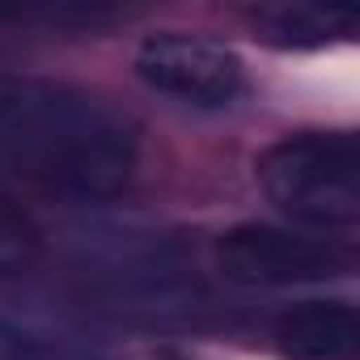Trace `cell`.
<instances>
[{"mask_svg": "<svg viewBox=\"0 0 360 360\" xmlns=\"http://www.w3.org/2000/svg\"><path fill=\"white\" fill-rule=\"evenodd\" d=\"M136 169L131 123L98 94L0 72V183L77 204L110 200Z\"/></svg>", "mask_w": 360, "mask_h": 360, "instance_id": "6da1fadb", "label": "cell"}, {"mask_svg": "<svg viewBox=\"0 0 360 360\" xmlns=\"http://www.w3.org/2000/svg\"><path fill=\"white\" fill-rule=\"evenodd\" d=\"M267 200L314 233H347L360 221V144L352 131L284 136L259 157Z\"/></svg>", "mask_w": 360, "mask_h": 360, "instance_id": "7a4b0ae2", "label": "cell"}, {"mask_svg": "<svg viewBox=\"0 0 360 360\" xmlns=\"http://www.w3.org/2000/svg\"><path fill=\"white\" fill-rule=\"evenodd\" d=\"M85 280L140 322H191L208 305L195 271L157 233H102L85 255Z\"/></svg>", "mask_w": 360, "mask_h": 360, "instance_id": "3957f363", "label": "cell"}, {"mask_svg": "<svg viewBox=\"0 0 360 360\" xmlns=\"http://www.w3.org/2000/svg\"><path fill=\"white\" fill-rule=\"evenodd\" d=\"M217 267L225 280L246 288H292L339 280L356 267V250L343 238L280 229V225H238L217 242Z\"/></svg>", "mask_w": 360, "mask_h": 360, "instance_id": "277c9868", "label": "cell"}, {"mask_svg": "<svg viewBox=\"0 0 360 360\" xmlns=\"http://www.w3.org/2000/svg\"><path fill=\"white\" fill-rule=\"evenodd\" d=\"M136 72L165 98L187 106H225L242 89V60L204 34L157 30L136 51Z\"/></svg>", "mask_w": 360, "mask_h": 360, "instance_id": "5b68a950", "label": "cell"}, {"mask_svg": "<svg viewBox=\"0 0 360 360\" xmlns=\"http://www.w3.org/2000/svg\"><path fill=\"white\" fill-rule=\"evenodd\" d=\"M0 360H115V352L89 318L26 297L0 305Z\"/></svg>", "mask_w": 360, "mask_h": 360, "instance_id": "8992f818", "label": "cell"}, {"mask_svg": "<svg viewBox=\"0 0 360 360\" xmlns=\"http://www.w3.org/2000/svg\"><path fill=\"white\" fill-rule=\"evenodd\" d=\"M284 360H360V318L352 301H301L276 318Z\"/></svg>", "mask_w": 360, "mask_h": 360, "instance_id": "52a82bcc", "label": "cell"}, {"mask_svg": "<svg viewBox=\"0 0 360 360\" xmlns=\"http://www.w3.org/2000/svg\"><path fill=\"white\" fill-rule=\"evenodd\" d=\"M259 34L271 47H326L339 43L356 30V13L347 9H318V5H280V9H263L255 18Z\"/></svg>", "mask_w": 360, "mask_h": 360, "instance_id": "ba28073f", "label": "cell"}, {"mask_svg": "<svg viewBox=\"0 0 360 360\" xmlns=\"http://www.w3.org/2000/svg\"><path fill=\"white\" fill-rule=\"evenodd\" d=\"M39 250H43V238H39L34 217L22 208L13 187L0 183V276H13V271L34 267Z\"/></svg>", "mask_w": 360, "mask_h": 360, "instance_id": "9c48e42d", "label": "cell"}]
</instances>
